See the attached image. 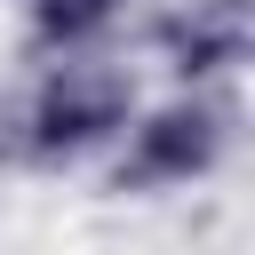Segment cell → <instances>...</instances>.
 I'll list each match as a JSON object with an SVG mask.
<instances>
[{
    "label": "cell",
    "instance_id": "obj_1",
    "mask_svg": "<svg viewBox=\"0 0 255 255\" xmlns=\"http://www.w3.org/2000/svg\"><path fill=\"white\" fill-rule=\"evenodd\" d=\"M143 88H135V64H120L112 48L96 56H48L32 64L16 112H8V151L24 167H80V159H104L128 120H135Z\"/></svg>",
    "mask_w": 255,
    "mask_h": 255
},
{
    "label": "cell",
    "instance_id": "obj_2",
    "mask_svg": "<svg viewBox=\"0 0 255 255\" xmlns=\"http://www.w3.org/2000/svg\"><path fill=\"white\" fill-rule=\"evenodd\" d=\"M231 159V104L215 88H167L151 104H135L128 135L112 143V183L135 199L159 191H191Z\"/></svg>",
    "mask_w": 255,
    "mask_h": 255
},
{
    "label": "cell",
    "instance_id": "obj_3",
    "mask_svg": "<svg viewBox=\"0 0 255 255\" xmlns=\"http://www.w3.org/2000/svg\"><path fill=\"white\" fill-rule=\"evenodd\" d=\"M151 48L175 72V88H215L255 48V0H167L151 24Z\"/></svg>",
    "mask_w": 255,
    "mask_h": 255
},
{
    "label": "cell",
    "instance_id": "obj_4",
    "mask_svg": "<svg viewBox=\"0 0 255 255\" xmlns=\"http://www.w3.org/2000/svg\"><path fill=\"white\" fill-rule=\"evenodd\" d=\"M16 8H24L32 64H48V56H96V48H112L135 0H16Z\"/></svg>",
    "mask_w": 255,
    "mask_h": 255
}]
</instances>
